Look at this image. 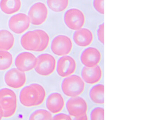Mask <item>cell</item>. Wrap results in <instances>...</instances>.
Returning a JSON list of instances; mask_svg holds the SVG:
<instances>
[{"mask_svg":"<svg viewBox=\"0 0 149 120\" xmlns=\"http://www.w3.org/2000/svg\"><path fill=\"white\" fill-rule=\"evenodd\" d=\"M50 38L47 32L41 29L30 31L21 38V44L25 50L35 52H43L47 48Z\"/></svg>","mask_w":149,"mask_h":120,"instance_id":"6da1fadb","label":"cell"},{"mask_svg":"<svg viewBox=\"0 0 149 120\" xmlns=\"http://www.w3.org/2000/svg\"><path fill=\"white\" fill-rule=\"evenodd\" d=\"M46 98V91L41 85L34 83L23 88L19 95L21 104L26 107L38 106Z\"/></svg>","mask_w":149,"mask_h":120,"instance_id":"7a4b0ae2","label":"cell"},{"mask_svg":"<svg viewBox=\"0 0 149 120\" xmlns=\"http://www.w3.org/2000/svg\"><path fill=\"white\" fill-rule=\"evenodd\" d=\"M0 107L5 118H9L15 115L17 108V99L14 91L6 88L0 90Z\"/></svg>","mask_w":149,"mask_h":120,"instance_id":"3957f363","label":"cell"},{"mask_svg":"<svg viewBox=\"0 0 149 120\" xmlns=\"http://www.w3.org/2000/svg\"><path fill=\"white\" fill-rule=\"evenodd\" d=\"M61 86L62 92L65 95L75 97L83 93L85 85L81 77L74 75L65 78Z\"/></svg>","mask_w":149,"mask_h":120,"instance_id":"277c9868","label":"cell"},{"mask_svg":"<svg viewBox=\"0 0 149 120\" xmlns=\"http://www.w3.org/2000/svg\"><path fill=\"white\" fill-rule=\"evenodd\" d=\"M35 71L43 76L50 75L55 70L56 60L54 57L49 54H43L37 57Z\"/></svg>","mask_w":149,"mask_h":120,"instance_id":"5b68a950","label":"cell"},{"mask_svg":"<svg viewBox=\"0 0 149 120\" xmlns=\"http://www.w3.org/2000/svg\"><path fill=\"white\" fill-rule=\"evenodd\" d=\"M66 26L73 30H77L83 27L85 23V16L82 11L72 8L66 11L64 16Z\"/></svg>","mask_w":149,"mask_h":120,"instance_id":"8992f818","label":"cell"},{"mask_svg":"<svg viewBox=\"0 0 149 120\" xmlns=\"http://www.w3.org/2000/svg\"><path fill=\"white\" fill-rule=\"evenodd\" d=\"M73 48V43L67 36L60 35L56 36L52 41L51 49L55 55H66L70 53Z\"/></svg>","mask_w":149,"mask_h":120,"instance_id":"52a82bcc","label":"cell"},{"mask_svg":"<svg viewBox=\"0 0 149 120\" xmlns=\"http://www.w3.org/2000/svg\"><path fill=\"white\" fill-rule=\"evenodd\" d=\"M28 15L32 25H40L44 24L47 19L48 10L44 3L37 2L31 7Z\"/></svg>","mask_w":149,"mask_h":120,"instance_id":"ba28073f","label":"cell"},{"mask_svg":"<svg viewBox=\"0 0 149 120\" xmlns=\"http://www.w3.org/2000/svg\"><path fill=\"white\" fill-rule=\"evenodd\" d=\"M29 17L23 13L14 15L8 22L9 28L17 34H21L25 32L30 26Z\"/></svg>","mask_w":149,"mask_h":120,"instance_id":"9c48e42d","label":"cell"},{"mask_svg":"<svg viewBox=\"0 0 149 120\" xmlns=\"http://www.w3.org/2000/svg\"><path fill=\"white\" fill-rule=\"evenodd\" d=\"M5 83L11 88L19 89L24 86L26 77L24 72L17 68H12L6 72L4 76Z\"/></svg>","mask_w":149,"mask_h":120,"instance_id":"30bf717a","label":"cell"},{"mask_svg":"<svg viewBox=\"0 0 149 120\" xmlns=\"http://www.w3.org/2000/svg\"><path fill=\"white\" fill-rule=\"evenodd\" d=\"M37 59L32 53L24 52L19 54L15 60V65L19 70L25 72L32 70L37 64Z\"/></svg>","mask_w":149,"mask_h":120,"instance_id":"8fae6325","label":"cell"},{"mask_svg":"<svg viewBox=\"0 0 149 120\" xmlns=\"http://www.w3.org/2000/svg\"><path fill=\"white\" fill-rule=\"evenodd\" d=\"M66 109L70 115L79 117L86 114L88 106L85 100L81 97H74L67 101Z\"/></svg>","mask_w":149,"mask_h":120,"instance_id":"7c38bea8","label":"cell"},{"mask_svg":"<svg viewBox=\"0 0 149 120\" xmlns=\"http://www.w3.org/2000/svg\"><path fill=\"white\" fill-rule=\"evenodd\" d=\"M76 67V62L72 57L64 56L58 60L56 70L60 76L65 77L73 74Z\"/></svg>","mask_w":149,"mask_h":120,"instance_id":"4fadbf2b","label":"cell"},{"mask_svg":"<svg viewBox=\"0 0 149 120\" xmlns=\"http://www.w3.org/2000/svg\"><path fill=\"white\" fill-rule=\"evenodd\" d=\"M102 55L100 51L94 47H89L83 51L81 55V63L89 67L96 66L101 60Z\"/></svg>","mask_w":149,"mask_h":120,"instance_id":"5bb4252c","label":"cell"},{"mask_svg":"<svg viewBox=\"0 0 149 120\" xmlns=\"http://www.w3.org/2000/svg\"><path fill=\"white\" fill-rule=\"evenodd\" d=\"M81 76L87 84H96L102 78V69L98 65L92 67H84L81 70Z\"/></svg>","mask_w":149,"mask_h":120,"instance_id":"9a60e30c","label":"cell"},{"mask_svg":"<svg viewBox=\"0 0 149 120\" xmlns=\"http://www.w3.org/2000/svg\"><path fill=\"white\" fill-rule=\"evenodd\" d=\"M65 106V101L61 94L56 92L52 93L47 97L46 107L52 113L54 114L61 112Z\"/></svg>","mask_w":149,"mask_h":120,"instance_id":"2e32d148","label":"cell"},{"mask_svg":"<svg viewBox=\"0 0 149 120\" xmlns=\"http://www.w3.org/2000/svg\"><path fill=\"white\" fill-rule=\"evenodd\" d=\"M93 33L87 28H81L74 33L73 40L75 43L80 47H86L93 41Z\"/></svg>","mask_w":149,"mask_h":120,"instance_id":"e0dca14e","label":"cell"},{"mask_svg":"<svg viewBox=\"0 0 149 120\" xmlns=\"http://www.w3.org/2000/svg\"><path fill=\"white\" fill-rule=\"evenodd\" d=\"M22 6L21 0H1L0 9L6 15H12L19 11Z\"/></svg>","mask_w":149,"mask_h":120,"instance_id":"ac0fdd59","label":"cell"},{"mask_svg":"<svg viewBox=\"0 0 149 120\" xmlns=\"http://www.w3.org/2000/svg\"><path fill=\"white\" fill-rule=\"evenodd\" d=\"M15 39L13 34L7 30H0V50L8 51L13 48Z\"/></svg>","mask_w":149,"mask_h":120,"instance_id":"d6986e66","label":"cell"},{"mask_svg":"<svg viewBox=\"0 0 149 120\" xmlns=\"http://www.w3.org/2000/svg\"><path fill=\"white\" fill-rule=\"evenodd\" d=\"M104 86L103 84H98L93 86L89 92L91 100L96 104H104Z\"/></svg>","mask_w":149,"mask_h":120,"instance_id":"ffe728a7","label":"cell"},{"mask_svg":"<svg viewBox=\"0 0 149 120\" xmlns=\"http://www.w3.org/2000/svg\"><path fill=\"white\" fill-rule=\"evenodd\" d=\"M47 6L53 12H61L69 6V0H47Z\"/></svg>","mask_w":149,"mask_h":120,"instance_id":"44dd1931","label":"cell"},{"mask_svg":"<svg viewBox=\"0 0 149 120\" xmlns=\"http://www.w3.org/2000/svg\"><path fill=\"white\" fill-rule=\"evenodd\" d=\"M13 63V57L7 51L0 50V71L7 70Z\"/></svg>","mask_w":149,"mask_h":120,"instance_id":"7402d4cb","label":"cell"},{"mask_svg":"<svg viewBox=\"0 0 149 120\" xmlns=\"http://www.w3.org/2000/svg\"><path fill=\"white\" fill-rule=\"evenodd\" d=\"M52 116L49 112L45 109H39L31 115L29 120H51Z\"/></svg>","mask_w":149,"mask_h":120,"instance_id":"603a6c76","label":"cell"},{"mask_svg":"<svg viewBox=\"0 0 149 120\" xmlns=\"http://www.w3.org/2000/svg\"><path fill=\"white\" fill-rule=\"evenodd\" d=\"M91 120H104V110L102 107L94 108L91 113Z\"/></svg>","mask_w":149,"mask_h":120,"instance_id":"cb8c5ba5","label":"cell"},{"mask_svg":"<svg viewBox=\"0 0 149 120\" xmlns=\"http://www.w3.org/2000/svg\"><path fill=\"white\" fill-rule=\"evenodd\" d=\"M93 5L94 8L97 12L102 15L104 14V0H94Z\"/></svg>","mask_w":149,"mask_h":120,"instance_id":"d4e9b609","label":"cell"},{"mask_svg":"<svg viewBox=\"0 0 149 120\" xmlns=\"http://www.w3.org/2000/svg\"><path fill=\"white\" fill-rule=\"evenodd\" d=\"M97 36L99 41L104 44V23L99 26L97 31Z\"/></svg>","mask_w":149,"mask_h":120,"instance_id":"484cf974","label":"cell"},{"mask_svg":"<svg viewBox=\"0 0 149 120\" xmlns=\"http://www.w3.org/2000/svg\"><path fill=\"white\" fill-rule=\"evenodd\" d=\"M52 119L55 120H71L72 118L70 116L66 115V114L60 113L57 114L54 117L52 118Z\"/></svg>","mask_w":149,"mask_h":120,"instance_id":"4316f807","label":"cell"},{"mask_svg":"<svg viewBox=\"0 0 149 120\" xmlns=\"http://www.w3.org/2000/svg\"><path fill=\"white\" fill-rule=\"evenodd\" d=\"M75 119L76 120H88V117H87L86 114L81 116L79 117H75Z\"/></svg>","mask_w":149,"mask_h":120,"instance_id":"83f0119b","label":"cell"},{"mask_svg":"<svg viewBox=\"0 0 149 120\" xmlns=\"http://www.w3.org/2000/svg\"><path fill=\"white\" fill-rule=\"evenodd\" d=\"M3 117V112L2 110V108L0 107V120L2 119V117Z\"/></svg>","mask_w":149,"mask_h":120,"instance_id":"f1b7e54d","label":"cell"}]
</instances>
